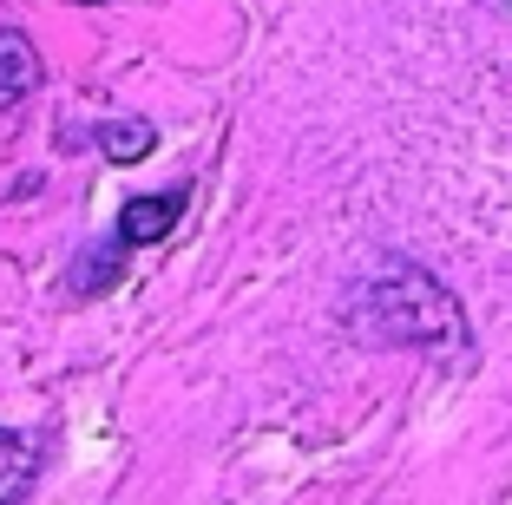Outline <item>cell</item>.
Segmentation results:
<instances>
[{
    "instance_id": "obj_1",
    "label": "cell",
    "mask_w": 512,
    "mask_h": 505,
    "mask_svg": "<svg viewBox=\"0 0 512 505\" xmlns=\"http://www.w3.org/2000/svg\"><path fill=\"white\" fill-rule=\"evenodd\" d=\"M184 217V191H165V197H132V204L119 210V243H158L171 237V223Z\"/></svg>"
},
{
    "instance_id": "obj_2",
    "label": "cell",
    "mask_w": 512,
    "mask_h": 505,
    "mask_svg": "<svg viewBox=\"0 0 512 505\" xmlns=\"http://www.w3.org/2000/svg\"><path fill=\"white\" fill-rule=\"evenodd\" d=\"M33 86H40V53H33V40L20 27H0V105L27 99Z\"/></svg>"
},
{
    "instance_id": "obj_3",
    "label": "cell",
    "mask_w": 512,
    "mask_h": 505,
    "mask_svg": "<svg viewBox=\"0 0 512 505\" xmlns=\"http://www.w3.org/2000/svg\"><path fill=\"white\" fill-rule=\"evenodd\" d=\"M33 473H40V446H33L27 433L0 427V505H20V499H27Z\"/></svg>"
},
{
    "instance_id": "obj_4",
    "label": "cell",
    "mask_w": 512,
    "mask_h": 505,
    "mask_svg": "<svg viewBox=\"0 0 512 505\" xmlns=\"http://www.w3.org/2000/svg\"><path fill=\"white\" fill-rule=\"evenodd\" d=\"M151 151V125L145 119H112L106 125V158L112 164H138Z\"/></svg>"
}]
</instances>
